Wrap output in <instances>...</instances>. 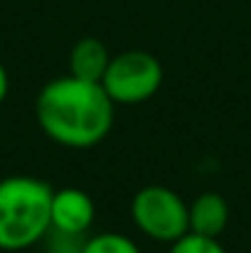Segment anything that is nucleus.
<instances>
[{
  "instance_id": "nucleus-1",
  "label": "nucleus",
  "mask_w": 251,
  "mask_h": 253,
  "mask_svg": "<svg viewBox=\"0 0 251 253\" xmlns=\"http://www.w3.org/2000/svg\"><path fill=\"white\" fill-rule=\"evenodd\" d=\"M35 116L42 133L57 145L91 148L113 128V101L101 84L67 74L45 84Z\"/></svg>"
},
{
  "instance_id": "nucleus-2",
  "label": "nucleus",
  "mask_w": 251,
  "mask_h": 253,
  "mask_svg": "<svg viewBox=\"0 0 251 253\" xmlns=\"http://www.w3.org/2000/svg\"><path fill=\"white\" fill-rule=\"evenodd\" d=\"M52 187L30 174L0 179V251H25L50 231Z\"/></svg>"
},
{
  "instance_id": "nucleus-3",
  "label": "nucleus",
  "mask_w": 251,
  "mask_h": 253,
  "mask_svg": "<svg viewBox=\"0 0 251 253\" xmlns=\"http://www.w3.org/2000/svg\"><path fill=\"white\" fill-rule=\"evenodd\" d=\"M113 106H136L153 98L163 86V64L146 49H128L111 57L101 79Z\"/></svg>"
},
{
  "instance_id": "nucleus-4",
  "label": "nucleus",
  "mask_w": 251,
  "mask_h": 253,
  "mask_svg": "<svg viewBox=\"0 0 251 253\" xmlns=\"http://www.w3.org/2000/svg\"><path fill=\"white\" fill-rule=\"evenodd\" d=\"M131 219L143 236L160 244H172L190 231L187 202L163 184H148L136 192L131 202Z\"/></svg>"
},
{
  "instance_id": "nucleus-5",
  "label": "nucleus",
  "mask_w": 251,
  "mask_h": 253,
  "mask_svg": "<svg viewBox=\"0 0 251 253\" xmlns=\"http://www.w3.org/2000/svg\"><path fill=\"white\" fill-rule=\"evenodd\" d=\"M96 219L94 199L77 187H64L52 192V207H50V229L79 234L84 236Z\"/></svg>"
},
{
  "instance_id": "nucleus-6",
  "label": "nucleus",
  "mask_w": 251,
  "mask_h": 253,
  "mask_svg": "<svg viewBox=\"0 0 251 253\" xmlns=\"http://www.w3.org/2000/svg\"><path fill=\"white\" fill-rule=\"evenodd\" d=\"M190 231L209 239H219L229 224V204L217 192H202L192 204H187Z\"/></svg>"
},
{
  "instance_id": "nucleus-7",
  "label": "nucleus",
  "mask_w": 251,
  "mask_h": 253,
  "mask_svg": "<svg viewBox=\"0 0 251 253\" xmlns=\"http://www.w3.org/2000/svg\"><path fill=\"white\" fill-rule=\"evenodd\" d=\"M108 62H111V54L101 40L82 37L79 42H74V47L69 52V77L101 84V79L108 69Z\"/></svg>"
},
{
  "instance_id": "nucleus-8",
  "label": "nucleus",
  "mask_w": 251,
  "mask_h": 253,
  "mask_svg": "<svg viewBox=\"0 0 251 253\" xmlns=\"http://www.w3.org/2000/svg\"><path fill=\"white\" fill-rule=\"evenodd\" d=\"M82 253H141L138 244L116 231H101L84 241Z\"/></svg>"
},
{
  "instance_id": "nucleus-9",
  "label": "nucleus",
  "mask_w": 251,
  "mask_h": 253,
  "mask_svg": "<svg viewBox=\"0 0 251 253\" xmlns=\"http://www.w3.org/2000/svg\"><path fill=\"white\" fill-rule=\"evenodd\" d=\"M167 253H227V251L219 244V239H209V236H200V234L187 231L185 236H180L177 241L170 244Z\"/></svg>"
},
{
  "instance_id": "nucleus-10",
  "label": "nucleus",
  "mask_w": 251,
  "mask_h": 253,
  "mask_svg": "<svg viewBox=\"0 0 251 253\" xmlns=\"http://www.w3.org/2000/svg\"><path fill=\"white\" fill-rule=\"evenodd\" d=\"M42 241H45L47 253H82L86 239L79 236V234H67V231L50 229Z\"/></svg>"
},
{
  "instance_id": "nucleus-11",
  "label": "nucleus",
  "mask_w": 251,
  "mask_h": 253,
  "mask_svg": "<svg viewBox=\"0 0 251 253\" xmlns=\"http://www.w3.org/2000/svg\"><path fill=\"white\" fill-rule=\"evenodd\" d=\"M7 91H10V77H7V69L0 64V103L7 98Z\"/></svg>"
}]
</instances>
